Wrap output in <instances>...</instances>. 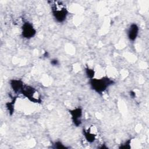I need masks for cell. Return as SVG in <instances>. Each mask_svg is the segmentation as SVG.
Segmentation results:
<instances>
[{
	"label": "cell",
	"instance_id": "6da1fadb",
	"mask_svg": "<svg viewBox=\"0 0 149 149\" xmlns=\"http://www.w3.org/2000/svg\"><path fill=\"white\" fill-rule=\"evenodd\" d=\"M89 83L92 90L97 93L101 94L109 86L113 84L115 81L107 76H104L100 79L93 78L90 79Z\"/></svg>",
	"mask_w": 149,
	"mask_h": 149
},
{
	"label": "cell",
	"instance_id": "7a4b0ae2",
	"mask_svg": "<svg viewBox=\"0 0 149 149\" xmlns=\"http://www.w3.org/2000/svg\"><path fill=\"white\" fill-rule=\"evenodd\" d=\"M52 15L58 23H63L68 15V11L65 7L58 8L56 5L52 6L51 8Z\"/></svg>",
	"mask_w": 149,
	"mask_h": 149
},
{
	"label": "cell",
	"instance_id": "3957f363",
	"mask_svg": "<svg viewBox=\"0 0 149 149\" xmlns=\"http://www.w3.org/2000/svg\"><path fill=\"white\" fill-rule=\"evenodd\" d=\"M37 92L36 90L31 86L24 84L23 88L21 90L20 93L29 99L31 102L34 103H41L42 100L38 98L34 97V94Z\"/></svg>",
	"mask_w": 149,
	"mask_h": 149
},
{
	"label": "cell",
	"instance_id": "277c9868",
	"mask_svg": "<svg viewBox=\"0 0 149 149\" xmlns=\"http://www.w3.org/2000/svg\"><path fill=\"white\" fill-rule=\"evenodd\" d=\"M37 33L36 29L32 23L25 22L22 26V36L26 39H30L34 37Z\"/></svg>",
	"mask_w": 149,
	"mask_h": 149
},
{
	"label": "cell",
	"instance_id": "5b68a950",
	"mask_svg": "<svg viewBox=\"0 0 149 149\" xmlns=\"http://www.w3.org/2000/svg\"><path fill=\"white\" fill-rule=\"evenodd\" d=\"M69 112L71 116V119L73 124L77 127L80 126L81 124L83 109L79 107L74 109L69 110Z\"/></svg>",
	"mask_w": 149,
	"mask_h": 149
},
{
	"label": "cell",
	"instance_id": "8992f818",
	"mask_svg": "<svg viewBox=\"0 0 149 149\" xmlns=\"http://www.w3.org/2000/svg\"><path fill=\"white\" fill-rule=\"evenodd\" d=\"M139 27L136 23H132L127 31V36L129 40L131 42H134L139 34Z\"/></svg>",
	"mask_w": 149,
	"mask_h": 149
},
{
	"label": "cell",
	"instance_id": "52a82bcc",
	"mask_svg": "<svg viewBox=\"0 0 149 149\" xmlns=\"http://www.w3.org/2000/svg\"><path fill=\"white\" fill-rule=\"evenodd\" d=\"M9 84L15 93H20L24 84L21 79H11Z\"/></svg>",
	"mask_w": 149,
	"mask_h": 149
},
{
	"label": "cell",
	"instance_id": "ba28073f",
	"mask_svg": "<svg viewBox=\"0 0 149 149\" xmlns=\"http://www.w3.org/2000/svg\"><path fill=\"white\" fill-rule=\"evenodd\" d=\"M16 97H12V99L11 100V101L10 102H7L6 104H5V105H6V108L7 109V110L9 112V113L10 115H12L13 112H14V111H15V102L16 101Z\"/></svg>",
	"mask_w": 149,
	"mask_h": 149
},
{
	"label": "cell",
	"instance_id": "9c48e42d",
	"mask_svg": "<svg viewBox=\"0 0 149 149\" xmlns=\"http://www.w3.org/2000/svg\"><path fill=\"white\" fill-rule=\"evenodd\" d=\"M83 134H84V136L85 139H86V140L88 142L91 143L94 142L95 140V139H96L95 135L94 134L91 133L90 131H88V130H83Z\"/></svg>",
	"mask_w": 149,
	"mask_h": 149
},
{
	"label": "cell",
	"instance_id": "30bf717a",
	"mask_svg": "<svg viewBox=\"0 0 149 149\" xmlns=\"http://www.w3.org/2000/svg\"><path fill=\"white\" fill-rule=\"evenodd\" d=\"M85 72L88 78H89L90 79L94 78V76L95 74V71L94 70V69L87 67L85 68Z\"/></svg>",
	"mask_w": 149,
	"mask_h": 149
},
{
	"label": "cell",
	"instance_id": "8fae6325",
	"mask_svg": "<svg viewBox=\"0 0 149 149\" xmlns=\"http://www.w3.org/2000/svg\"><path fill=\"white\" fill-rule=\"evenodd\" d=\"M52 148H58V149H60V148H68V147H66L65 146H64L62 143V142H61L60 141H55L53 144Z\"/></svg>",
	"mask_w": 149,
	"mask_h": 149
},
{
	"label": "cell",
	"instance_id": "7c38bea8",
	"mask_svg": "<svg viewBox=\"0 0 149 149\" xmlns=\"http://www.w3.org/2000/svg\"><path fill=\"white\" fill-rule=\"evenodd\" d=\"M132 139L127 140L125 143L120 144L119 148H130V143H131Z\"/></svg>",
	"mask_w": 149,
	"mask_h": 149
},
{
	"label": "cell",
	"instance_id": "4fadbf2b",
	"mask_svg": "<svg viewBox=\"0 0 149 149\" xmlns=\"http://www.w3.org/2000/svg\"><path fill=\"white\" fill-rule=\"evenodd\" d=\"M50 63H51V64L52 66H57L59 63V61L57 59H51Z\"/></svg>",
	"mask_w": 149,
	"mask_h": 149
},
{
	"label": "cell",
	"instance_id": "5bb4252c",
	"mask_svg": "<svg viewBox=\"0 0 149 149\" xmlns=\"http://www.w3.org/2000/svg\"><path fill=\"white\" fill-rule=\"evenodd\" d=\"M129 94H130V96L132 98H134L136 97V93L134 91H130Z\"/></svg>",
	"mask_w": 149,
	"mask_h": 149
},
{
	"label": "cell",
	"instance_id": "9a60e30c",
	"mask_svg": "<svg viewBox=\"0 0 149 149\" xmlns=\"http://www.w3.org/2000/svg\"><path fill=\"white\" fill-rule=\"evenodd\" d=\"M43 56H44V57H45V58H48V57L49 56V53H48V51H45L44 54H43Z\"/></svg>",
	"mask_w": 149,
	"mask_h": 149
},
{
	"label": "cell",
	"instance_id": "2e32d148",
	"mask_svg": "<svg viewBox=\"0 0 149 149\" xmlns=\"http://www.w3.org/2000/svg\"><path fill=\"white\" fill-rule=\"evenodd\" d=\"M100 148H108V147H107V146H105L104 144L103 146H101V147H100Z\"/></svg>",
	"mask_w": 149,
	"mask_h": 149
}]
</instances>
